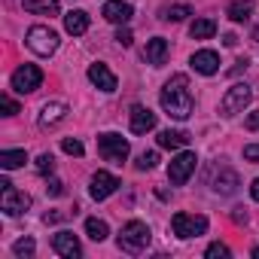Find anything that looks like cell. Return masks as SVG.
<instances>
[{
	"mask_svg": "<svg viewBox=\"0 0 259 259\" xmlns=\"http://www.w3.org/2000/svg\"><path fill=\"white\" fill-rule=\"evenodd\" d=\"M159 101H162V110H165L171 119H180V122L189 119L192 110H195V95H192V89H189V76H186V73H174V76L162 85Z\"/></svg>",
	"mask_w": 259,
	"mask_h": 259,
	"instance_id": "cell-1",
	"label": "cell"
},
{
	"mask_svg": "<svg viewBox=\"0 0 259 259\" xmlns=\"http://www.w3.org/2000/svg\"><path fill=\"white\" fill-rule=\"evenodd\" d=\"M150 241H153V232H150V226H147V223H141V220L125 223V226H122V232H119V238H116L119 250H122V253H132V256L144 253V250L150 247Z\"/></svg>",
	"mask_w": 259,
	"mask_h": 259,
	"instance_id": "cell-2",
	"label": "cell"
},
{
	"mask_svg": "<svg viewBox=\"0 0 259 259\" xmlns=\"http://www.w3.org/2000/svg\"><path fill=\"white\" fill-rule=\"evenodd\" d=\"M171 229H174V235L180 238V241H189V238H198V235H204L207 232V217H201V213H174L171 217Z\"/></svg>",
	"mask_w": 259,
	"mask_h": 259,
	"instance_id": "cell-3",
	"label": "cell"
},
{
	"mask_svg": "<svg viewBox=\"0 0 259 259\" xmlns=\"http://www.w3.org/2000/svg\"><path fill=\"white\" fill-rule=\"evenodd\" d=\"M58 34L52 31V28H46V25H34L31 31H28V49L34 52V55H43V58H49L55 49H58Z\"/></svg>",
	"mask_w": 259,
	"mask_h": 259,
	"instance_id": "cell-4",
	"label": "cell"
},
{
	"mask_svg": "<svg viewBox=\"0 0 259 259\" xmlns=\"http://www.w3.org/2000/svg\"><path fill=\"white\" fill-rule=\"evenodd\" d=\"M98 153L104 156V162H113V165H122L128 159V141L116 132H107V135H98Z\"/></svg>",
	"mask_w": 259,
	"mask_h": 259,
	"instance_id": "cell-5",
	"label": "cell"
},
{
	"mask_svg": "<svg viewBox=\"0 0 259 259\" xmlns=\"http://www.w3.org/2000/svg\"><path fill=\"white\" fill-rule=\"evenodd\" d=\"M250 98H253V89H250L247 82H235V85L223 95L220 113H223V116H238V113H244V107L250 104Z\"/></svg>",
	"mask_w": 259,
	"mask_h": 259,
	"instance_id": "cell-6",
	"label": "cell"
},
{
	"mask_svg": "<svg viewBox=\"0 0 259 259\" xmlns=\"http://www.w3.org/2000/svg\"><path fill=\"white\" fill-rule=\"evenodd\" d=\"M195 165H198V156L189 153V150H183L177 159H171V165H168V180H171L174 186H183V183L192 177Z\"/></svg>",
	"mask_w": 259,
	"mask_h": 259,
	"instance_id": "cell-7",
	"label": "cell"
},
{
	"mask_svg": "<svg viewBox=\"0 0 259 259\" xmlns=\"http://www.w3.org/2000/svg\"><path fill=\"white\" fill-rule=\"evenodd\" d=\"M40 82H43V70H40L37 64H22V67L13 73V89H16L19 95H31V92H37Z\"/></svg>",
	"mask_w": 259,
	"mask_h": 259,
	"instance_id": "cell-8",
	"label": "cell"
},
{
	"mask_svg": "<svg viewBox=\"0 0 259 259\" xmlns=\"http://www.w3.org/2000/svg\"><path fill=\"white\" fill-rule=\"evenodd\" d=\"M119 186H122L119 177H113L110 171H95V174H92V183H89V195H92L95 201H104V198H110Z\"/></svg>",
	"mask_w": 259,
	"mask_h": 259,
	"instance_id": "cell-9",
	"label": "cell"
},
{
	"mask_svg": "<svg viewBox=\"0 0 259 259\" xmlns=\"http://www.w3.org/2000/svg\"><path fill=\"white\" fill-rule=\"evenodd\" d=\"M0 207H4V213H10V217H19V213H25L31 207V195L16 189V186H7L4 195H0Z\"/></svg>",
	"mask_w": 259,
	"mask_h": 259,
	"instance_id": "cell-10",
	"label": "cell"
},
{
	"mask_svg": "<svg viewBox=\"0 0 259 259\" xmlns=\"http://www.w3.org/2000/svg\"><path fill=\"white\" fill-rule=\"evenodd\" d=\"M238 186H241L238 174H235L232 168H226V165H220V168L213 171V177H210V189H213L217 195H235Z\"/></svg>",
	"mask_w": 259,
	"mask_h": 259,
	"instance_id": "cell-11",
	"label": "cell"
},
{
	"mask_svg": "<svg viewBox=\"0 0 259 259\" xmlns=\"http://www.w3.org/2000/svg\"><path fill=\"white\" fill-rule=\"evenodd\" d=\"M101 16L107 22H113V25H128V19L135 16V10H132L128 0H107L104 10H101Z\"/></svg>",
	"mask_w": 259,
	"mask_h": 259,
	"instance_id": "cell-12",
	"label": "cell"
},
{
	"mask_svg": "<svg viewBox=\"0 0 259 259\" xmlns=\"http://www.w3.org/2000/svg\"><path fill=\"white\" fill-rule=\"evenodd\" d=\"M52 250H55L58 256H64V259H76V256L82 253L79 238H76L73 232H58V235H52Z\"/></svg>",
	"mask_w": 259,
	"mask_h": 259,
	"instance_id": "cell-13",
	"label": "cell"
},
{
	"mask_svg": "<svg viewBox=\"0 0 259 259\" xmlns=\"http://www.w3.org/2000/svg\"><path fill=\"white\" fill-rule=\"evenodd\" d=\"M189 64H192L198 73H204V76L220 73V55H217L213 49H198V52L189 58Z\"/></svg>",
	"mask_w": 259,
	"mask_h": 259,
	"instance_id": "cell-14",
	"label": "cell"
},
{
	"mask_svg": "<svg viewBox=\"0 0 259 259\" xmlns=\"http://www.w3.org/2000/svg\"><path fill=\"white\" fill-rule=\"evenodd\" d=\"M89 79H92V85H98L101 92H116V73L107 67V64H101V61H95L92 67H89Z\"/></svg>",
	"mask_w": 259,
	"mask_h": 259,
	"instance_id": "cell-15",
	"label": "cell"
},
{
	"mask_svg": "<svg viewBox=\"0 0 259 259\" xmlns=\"http://www.w3.org/2000/svg\"><path fill=\"white\" fill-rule=\"evenodd\" d=\"M64 119H67V104H64V101H49V104H43V110H40V116H37L40 128H52V125H58V122H64Z\"/></svg>",
	"mask_w": 259,
	"mask_h": 259,
	"instance_id": "cell-16",
	"label": "cell"
},
{
	"mask_svg": "<svg viewBox=\"0 0 259 259\" xmlns=\"http://www.w3.org/2000/svg\"><path fill=\"white\" fill-rule=\"evenodd\" d=\"M153 128H156V113L141 107V104H135L132 107V132L135 135H147V132H153Z\"/></svg>",
	"mask_w": 259,
	"mask_h": 259,
	"instance_id": "cell-17",
	"label": "cell"
},
{
	"mask_svg": "<svg viewBox=\"0 0 259 259\" xmlns=\"http://www.w3.org/2000/svg\"><path fill=\"white\" fill-rule=\"evenodd\" d=\"M168 52H171L168 40H165V37H153V40L147 43V49H144V58H147V64L162 67V64L168 61Z\"/></svg>",
	"mask_w": 259,
	"mask_h": 259,
	"instance_id": "cell-18",
	"label": "cell"
},
{
	"mask_svg": "<svg viewBox=\"0 0 259 259\" xmlns=\"http://www.w3.org/2000/svg\"><path fill=\"white\" fill-rule=\"evenodd\" d=\"M64 31L73 34V37H82V34L89 31V13H82V10L67 13V16H64Z\"/></svg>",
	"mask_w": 259,
	"mask_h": 259,
	"instance_id": "cell-19",
	"label": "cell"
},
{
	"mask_svg": "<svg viewBox=\"0 0 259 259\" xmlns=\"http://www.w3.org/2000/svg\"><path fill=\"white\" fill-rule=\"evenodd\" d=\"M186 144H189V135L186 132H171V128H168V132L159 135V147L162 150H183Z\"/></svg>",
	"mask_w": 259,
	"mask_h": 259,
	"instance_id": "cell-20",
	"label": "cell"
},
{
	"mask_svg": "<svg viewBox=\"0 0 259 259\" xmlns=\"http://www.w3.org/2000/svg\"><path fill=\"white\" fill-rule=\"evenodd\" d=\"M189 34H192V40H210L217 34V22L213 19H195L189 25Z\"/></svg>",
	"mask_w": 259,
	"mask_h": 259,
	"instance_id": "cell-21",
	"label": "cell"
},
{
	"mask_svg": "<svg viewBox=\"0 0 259 259\" xmlns=\"http://www.w3.org/2000/svg\"><path fill=\"white\" fill-rule=\"evenodd\" d=\"M25 13H34V16H58V0H25Z\"/></svg>",
	"mask_w": 259,
	"mask_h": 259,
	"instance_id": "cell-22",
	"label": "cell"
},
{
	"mask_svg": "<svg viewBox=\"0 0 259 259\" xmlns=\"http://www.w3.org/2000/svg\"><path fill=\"white\" fill-rule=\"evenodd\" d=\"M25 162H28V153L25 150H4V153H0V168H4V171L22 168Z\"/></svg>",
	"mask_w": 259,
	"mask_h": 259,
	"instance_id": "cell-23",
	"label": "cell"
},
{
	"mask_svg": "<svg viewBox=\"0 0 259 259\" xmlns=\"http://www.w3.org/2000/svg\"><path fill=\"white\" fill-rule=\"evenodd\" d=\"M85 235L92 238V241H107V235H110V226L104 223V220H98V217H89L85 220Z\"/></svg>",
	"mask_w": 259,
	"mask_h": 259,
	"instance_id": "cell-24",
	"label": "cell"
},
{
	"mask_svg": "<svg viewBox=\"0 0 259 259\" xmlns=\"http://www.w3.org/2000/svg\"><path fill=\"white\" fill-rule=\"evenodd\" d=\"M253 16V0H235L229 4V19L232 22H247Z\"/></svg>",
	"mask_w": 259,
	"mask_h": 259,
	"instance_id": "cell-25",
	"label": "cell"
},
{
	"mask_svg": "<svg viewBox=\"0 0 259 259\" xmlns=\"http://www.w3.org/2000/svg\"><path fill=\"white\" fill-rule=\"evenodd\" d=\"M186 16H192V10H189V7H183V4H177V7H168V10L162 13V19H165V22H183Z\"/></svg>",
	"mask_w": 259,
	"mask_h": 259,
	"instance_id": "cell-26",
	"label": "cell"
},
{
	"mask_svg": "<svg viewBox=\"0 0 259 259\" xmlns=\"http://www.w3.org/2000/svg\"><path fill=\"white\" fill-rule=\"evenodd\" d=\"M34 250H37V244H34V238H19L16 244H13V253L16 256H34Z\"/></svg>",
	"mask_w": 259,
	"mask_h": 259,
	"instance_id": "cell-27",
	"label": "cell"
},
{
	"mask_svg": "<svg viewBox=\"0 0 259 259\" xmlns=\"http://www.w3.org/2000/svg\"><path fill=\"white\" fill-rule=\"evenodd\" d=\"M135 165H138V171H153V168L159 165V153H153V150H150V153H141Z\"/></svg>",
	"mask_w": 259,
	"mask_h": 259,
	"instance_id": "cell-28",
	"label": "cell"
},
{
	"mask_svg": "<svg viewBox=\"0 0 259 259\" xmlns=\"http://www.w3.org/2000/svg\"><path fill=\"white\" fill-rule=\"evenodd\" d=\"M37 171H40L43 177L52 174V171H55V156H52V153H43V156L37 159Z\"/></svg>",
	"mask_w": 259,
	"mask_h": 259,
	"instance_id": "cell-29",
	"label": "cell"
},
{
	"mask_svg": "<svg viewBox=\"0 0 259 259\" xmlns=\"http://www.w3.org/2000/svg\"><path fill=\"white\" fill-rule=\"evenodd\" d=\"M61 150H64L67 156H82V153H85L82 144H79L76 138H64V141H61Z\"/></svg>",
	"mask_w": 259,
	"mask_h": 259,
	"instance_id": "cell-30",
	"label": "cell"
},
{
	"mask_svg": "<svg viewBox=\"0 0 259 259\" xmlns=\"http://www.w3.org/2000/svg\"><path fill=\"white\" fill-rule=\"evenodd\" d=\"M204 256H207V259H226V256H229V247L217 241V244H210V247L204 250Z\"/></svg>",
	"mask_w": 259,
	"mask_h": 259,
	"instance_id": "cell-31",
	"label": "cell"
},
{
	"mask_svg": "<svg viewBox=\"0 0 259 259\" xmlns=\"http://www.w3.org/2000/svg\"><path fill=\"white\" fill-rule=\"evenodd\" d=\"M0 107H4V116H16L19 113V104L10 95H0Z\"/></svg>",
	"mask_w": 259,
	"mask_h": 259,
	"instance_id": "cell-32",
	"label": "cell"
},
{
	"mask_svg": "<svg viewBox=\"0 0 259 259\" xmlns=\"http://www.w3.org/2000/svg\"><path fill=\"white\" fill-rule=\"evenodd\" d=\"M116 43H119V46H132V31H128V28H119V31H116Z\"/></svg>",
	"mask_w": 259,
	"mask_h": 259,
	"instance_id": "cell-33",
	"label": "cell"
},
{
	"mask_svg": "<svg viewBox=\"0 0 259 259\" xmlns=\"http://www.w3.org/2000/svg\"><path fill=\"white\" fill-rule=\"evenodd\" d=\"M244 159H247V162H259V144L244 147Z\"/></svg>",
	"mask_w": 259,
	"mask_h": 259,
	"instance_id": "cell-34",
	"label": "cell"
},
{
	"mask_svg": "<svg viewBox=\"0 0 259 259\" xmlns=\"http://www.w3.org/2000/svg\"><path fill=\"white\" fill-rule=\"evenodd\" d=\"M46 192H49V195H61V192H64V183H61V180H49Z\"/></svg>",
	"mask_w": 259,
	"mask_h": 259,
	"instance_id": "cell-35",
	"label": "cell"
},
{
	"mask_svg": "<svg viewBox=\"0 0 259 259\" xmlns=\"http://www.w3.org/2000/svg\"><path fill=\"white\" fill-rule=\"evenodd\" d=\"M247 128H250V132H259V110L247 116Z\"/></svg>",
	"mask_w": 259,
	"mask_h": 259,
	"instance_id": "cell-36",
	"label": "cell"
},
{
	"mask_svg": "<svg viewBox=\"0 0 259 259\" xmlns=\"http://www.w3.org/2000/svg\"><path fill=\"white\" fill-rule=\"evenodd\" d=\"M232 220H235V223H247V213H244V207H235V210H232Z\"/></svg>",
	"mask_w": 259,
	"mask_h": 259,
	"instance_id": "cell-37",
	"label": "cell"
},
{
	"mask_svg": "<svg viewBox=\"0 0 259 259\" xmlns=\"http://www.w3.org/2000/svg\"><path fill=\"white\" fill-rule=\"evenodd\" d=\"M250 195H253V201H259V177L253 180V186H250Z\"/></svg>",
	"mask_w": 259,
	"mask_h": 259,
	"instance_id": "cell-38",
	"label": "cell"
},
{
	"mask_svg": "<svg viewBox=\"0 0 259 259\" xmlns=\"http://www.w3.org/2000/svg\"><path fill=\"white\" fill-rule=\"evenodd\" d=\"M223 43H226V46H235V43H238V37H235V34H226V37H223Z\"/></svg>",
	"mask_w": 259,
	"mask_h": 259,
	"instance_id": "cell-39",
	"label": "cell"
},
{
	"mask_svg": "<svg viewBox=\"0 0 259 259\" xmlns=\"http://www.w3.org/2000/svg\"><path fill=\"white\" fill-rule=\"evenodd\" d=\"M253 256H256V259H259V247H253Z\"/></svg>",
	"mask_w": 259,
	"mask_h": 259,
	"instance_id": "cell-40",
	"label": "cell"
}]
</instances>
